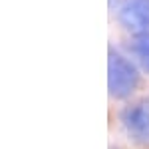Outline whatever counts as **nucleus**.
Listing matches in <instances>:
<instances>
[{
	"label": "nucleus",
	"mask_w": 149,
	"mask_h": 149,
	"mask_svg": "<svg viewBox=\"0 0 149 149\" xmlns=\"http://www.w3.org/2000/svg\"><path fill=\"white\" fill-rule=\"evenodd\" d=\"M139 86V70L131 60H127L123 54L109 50L107 60V88L111 97L123 100L129 97Z\"/></svg>",
	"instance_id": "nucleus-1"
},
{
	"label": "nucleus",
	"mask_w": 149,
	"mask_h": 149,
	"mask_svg": "<svg viewBox=\"0 0 149 149\" xmlns=\"http://www.w3.org/2000/svg\"><path fill=\"white\" fill-rule=\"evenodd\" d=\"M117 18L127 32L135 36L149 34V0H123Z\"/></svg>",
	"instance_id": "nucleus-2"
},
{
	"label": "nucleus",
	"mask_w": 149,
	"mask_h": 149,
	"mask_svg": "<svg viewBox=\"0 0 149 149\" xmlns=\"http://www.w3.org/2000/svg\"><path fill=\"white\" fill-rule=\"evenodd\" d=\"M121 121L135 141L149 145V100H139L127 105L121 111Z\"/></svg>",
	"instance_id": "nucleus-3"
},
{
	"label": "nucleus",
	"mask_w": 149,
	"mask_h": 149,
	"mask_svg": "<svg viewBox=\"0 0 149 149\" xmlns=\"http://www.w3.org/2000/svg\"><path fill=\"white\" fill-rule=\"evenodd\" d=\"M131 52L137 58L139 66L145 72H149V34L135 36V40L131 42Z\"/></svg>",
	"instance_id": "nucleus-4"
}]
</instances>
